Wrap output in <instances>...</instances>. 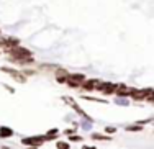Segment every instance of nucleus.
<instances>
[{"mask_svg":"<svg viewBox=\"0 0 154 149\" xmlns=\"http://www.w3.org/2000/svg\"><path fill=\"white\" fill-rule=\"evenodd\" d=\"M7 53H8L10 59L15 61V62H18V64H26V62H31L33 61L31 53L28 49H25V48H12V49L7 51Z\"/></svg>","mask_w":154,"mask_h":149,"instance_id":"obj_1","label":"nucleus"},{"mask_svg":"<svg viewBox=\"0 0 154 149\" xmlns=\"http://www.w3.org/2000/svg\"><path fill=\"white\" fill-rule=\"evenodd\" d=\"M3 72H7V74H10L12 77H15V81H18V82H25L26 81V75H23L21 72H18V71H15V69H8V67H3L2 69Z\"/></svg>","mask_w":154,"mask_h":149,"instance_id":"obj_2","label":"nucleus"},{"mask_svg":"<svg viewBox=\"0 0 154 149\" xmlns=\"http://www.w3.org/2000/svg\"><path fill=\"white\" fill-rule=\"evenodd\" d=\"M85 81V77L84 75H80V74H75V75H69L67 77V84L69 85H72V87H79V85H82V82Z\"/></svg>","mask_w":154,"mask_h":149,"instance_id":"obj_3","label":"nucleus"},{"mask_svg":"<svg viewBox=\"0 0 154 149\" xmlns=\"http://www.w3.org/2000/svg\"><path fill=\"white\" fill-rule=\"evenodd\" d=\"M45 141H46V136H43V138H26V139H23V144H30V146H41Z\"/></svg>","mask_w":154,"mask_h":149,"instance_id":"obj_4","label":"nucleus"},{"mask_svg":"<svg viewBox=\"0 0 154 149\" xmlns=\"http://www.w3.org/2000/svg\"><path fill=\"white\" fill-rule=\"evenodd\" d=\"M98 89H100L103 93H115V90H116V85H115V84H108V82H105V84H102V82H100V85H98Z\"/></svg>","mask_w":154,"mask_h":149,"instance_id":"obj_5","label":"nucleus"},{"mask_svg":"<svg viewBox=\"0 0 154 149\" xmlns=\"http://www.w3.org/2000/svg\"><path fill=\"white\" fill-rule=\"evenodd\" d=\"M98 85H100V82L95 81V79H92V81H84V82H82V87L87 90V92H92L95 87H98Z\"/></svg>","mask_w":154,"mask_h":149,"instance_id":"obj_6","label":"nucleus"},{"mask_svg":"<svg viewBox=\"0 0 154 149\" xmlns=\"http://www.w3.org/2000/svg\"><path fill=\"white\" fill-rule=\"evenodd\" d=\"M115 93L116 95H130V90L126 89L125 85H116V90H115Z\"/></svg>","mask_w":154,"mask_h":149,"instance_id":"obj_7","label":"nucleus"},{"mask_svg":"<svg viewBox=\"0 0 154 149\" xmlns=\"http://www.w3.org/2000/svg\"><path fill=\"white\" fill-rule=\"evenodd\" d=\"M13 131L10 128H7V126H3V128H0V138H8V136H12Z\"/></svg>","mask_w":154,"mask_h":149,"instance_id":"obj_8","label":"nucleus"},{"mask_svg":"<svg viewBox=\"0 0 154 149\" xmlns=\"http://www.w3.org/2000/svg\"><path fill=\"white\" fill-rule=\"evenodd\" d=\"M56 136H57V129H51V131L46 134V139H51V138H56Z\"/></svg>","mask_w":154,"mask_h":149,"instance_id":"obj_9","label":"nucleus"},{"mask_svg":"<svg viewBox=\"0 0 154 149\" xmlns=\"http://www.w3.org/2000/svg\"><path fill=\"white\" fill-rule=\"evenodd\" d=\"M57 147H59V149H62V147L67 149V147H69V144H67V143H57Z\"/></svg>","mask_w":154,"mask_h":149,"instance_id":"obj_10","label":"nucleus"},{"mask_svg":"<svg viewBox=\"0 0 154 149\" xmlns=\"http://www.w3.org/2000/svg\"><path fill=\"white\" fill-rule=\"evenodd\" d=\"M105 131H107L108 134H113V133L116 131V129H115V128H112V126H108V128H105Z\"/></svg>","mask_w":154,"mask_h":149,"instance_id":"obj_11","label":"nucleus"},{"mask_svg":"<svg viewBox=\"0 0 154 149\" xmlns=\"http://www.w3.org/2000/svg\"><path fill=\"white\" fill-rule=\"evenodd\" d=\"M130 129L131 131H139L141 128H139V126H128V131H130Z\"/></svg>","mask_w":154,"mask_h":149,"instance_id":"obj_12","label":"nucleus"},{"mask_svg":"<svg viewBox=\"0 0 154 149\" xmlns=\"http://www.w3.org/2000/svg\"><path fill=\"white\" fill-rule=\"evenodd\" d=\"M94 138H95V139H107V138L102 136V134H94Z\"/></svg>","mask_w":154,"mask_h":149,"instance_id":"obj_13","label":"nucleus"},{"mask_svg":"<svg viewBox=\"0 0 154 149\" xmlns=\"http://www.w3.org/2000/svg\"><path fill=\"white\" fill-rule=\"evenodd\" d=\"M72 141H80V136H71Z\"/></svg>","mask_w":154,"mask_h":149,"instance_id":"obj_14","label":"nucleus"},{"mask_svg":"<svg viewBox=\"0 0 154 149\" xmlns=\"http://www.w3.org/2000/svg\"><path fill=\"white\" fill-rule=\"evenodd\" d=\"M148 99H149V100H152V102H154V90H152V92H151V95H149V97H148Z\"/></svg>","mask_w":154,"mask_h":149,"instance_id":"obj_15","label":"nucleus"}]
</instances>
